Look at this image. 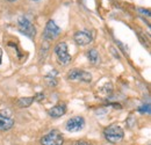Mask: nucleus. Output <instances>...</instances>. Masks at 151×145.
<instances>
[{
    "instance_id": "f257e3e1",
    "label": "nucleus",
    "mask_w": 151,
    "mask_h": 145,
    "mask_svg": "<svg viewBox=\"0 0 151 145\" xmlns=\"http://www.w3.org/2000/svg\"><path fill=\"white\" fill-rule=\"evenodd\" d=\"M104 136L105 138L112 143V144H116L119 142H121L124 137V131L123 129L117 126V124H112L109 127H107L104 130Z\"/></svg>"
},
{
    "instance_id": "f03ea898",
    "label": "nucleus",
    "mask_w": 151,
    "mask_h": 145,
    "mask_svg": "<svg viewBox=\"0 0 151 145\" xmlns=\"http://www.w3.org/2000/svg\"><path fill=\"white\" fill-rule=\"evenodd\" d=\"M55 55L57 57V60L60 65L65 66L71 62V55L69 54L68 50V44L65 42H60L55 47Z\"/></svg>"
},
{
    "instance_id": "7ed1b4c3",
    "label": "nucleus",
    "mask_w": 151,
    "mask_h": 145,
    "mask_svg": "<svg viewBox=\"0 0 151 145\" xmlns=\"http://www.w3.org/2000/svg\"><path fill=\"white\" fill-rule=\"evenodd\" d=\"M18 26H19V30L21 34H23L24 36L29 37V38H34L36 35V29L34 27V24L29 21V19L26 17H21L18 21Z\"/></svg>"
},
{
    "instance_id": "20e7f679",
    "label": "nucleus",
    "mask_w": 151,
    "mask_h": 145,
    "mask_svg": "<svg viewBox=\"0 0 151 145\" xmlns=\"http://www.w3.org/2000/svg\"><path fill=\"white\" fill-rule=\"evenodd\" d=\"M64 137L59 130H52L41 138L42 145H63Z\"/></svg>"
},
{
    "instance_id": "39448f33",
    "label": "nucleus",
    "mask_w": 151,
    "mask_h": 145,
    "mask_svg": "<svg viewBox=\"0 0 151 145\" xmlns=\"http://www.w3.org/2000/svg\"><path fill=\"white\" fill-rule=\"evenodd\" d=\"M60 28L55 23V21L52 20H49L45 24V28H44V33H43V36L47 41H52L57 37L59 36L60 34Z\"/></svg>"
},
{
    "instance_id": "423d86ee",
    "label": "nucleus",
    "mask_w": 151,
    "mask_h": 145,
    "mask_svg": "<svg viewBox=\"0 0 151 145\" xmlns=\"http://www.w3.org/2000/svg\"><path fill=\"white\" fill-rule=\"evenodd\" d=\"M69 80H76V81H84V83H91L92 81V74L90 72H86L84 70L75 69L71 70L68 74Z\"/></svg>"
},
{
    "instance_id": "0eeeda50",
    "label": "nucleus",
    "mask_w": 151,
    "mask_h": 145,
    "mask_svg": "<svg viewBox=\"0 0 151 145\" xmlns=\"http://www.w3.org/2000/svg\"><path fill=\"white\" fill-rule=\"evenodd\" d=\"M85 127V120L84 117L81 116H76L70 118L66 124H65V129L69 131V132H77V131H80L83 128Z\"/></svg>"
},
{
    "instance_id": "6e6552de",
    "label": "nucleus",
    "mask_w": 151,
    "mask_h": 145,
    "mask_svg": "<svg viewBox=\"0 0 151 145\" xmlns=\"http://www.w3.org/2000/svg\"><path fill=\"white\" fill-rule=\"evenodd\" d=\"M75 38L76 43L78 45H87L92 42L93 37H92V34L90 32H86V30H83V32H77L75 34Z\"/></svg>"
},
{
    "instance_id": "1a4fd4ad",
    "label": "nucleus",
    "mask_w": 151,
    "mask_h": 145,
    "mask_svg": "<svg viewBox=\"0 0 151 145\" xmlns=\"http://www.w3.org/2000/svg\"><path fill=\"white\" fill-rule=\"evenodd\" d=\"M65 113H66V105L64 102H60L48 110V115L50 117H55V118L63 116Z\"/></svg>"
},
{
    "instance_id": "9d476101",
    "label": "nucleus",
    "mask_w": 151,
    "mask_h": 145,
    "mask_svg": "<svg viewBox=\"0 0 151 145\" xmlns=\"http://www.w3.org/2000/svg\"><path fill=\"white\" fill-rule=\"evenodd\" d=\"M14 126V120L0 114V131H7Z\"/></svg>"
},
{
    "instance_id": "9b49d317",
    "label": "nucleus",
    "mask_w": 151,
    "mask_h": 145,
    "mask_svg": "<svg viewBox=\"0 0 151 145\" xmlns=\"http://www.w3.org/2000/svg\"><path fill=\"white\" fill-rule=\"evenodd\" d=\"M87 58L92 64H98L99 63V54L95 49H91L87 51Z\"/></svg>"
},
{
    "instance_id": "f8f14e48",
    "label": "nucleus",
    "mask_w": 151,
    "mask_h": 145,
    "mask_svg": "<svg viewBox=\"0 0 151 145\" xmlns=\"http://www.w3.org/2000/svg\"><path fill=\"white\" fill-rule=\"evenodd\" d=\"M56 75H57L56 70H52V72H50L49 74H47L45 79H47V83H48L49 86H56L57 85Z\"/></svg>"
},
{
    "instance_id": "ddd939ff",
    "label": "nucleus",
    "mask_w": 151,
    "mask_h": 145,
    "mask_svg": "<svg viewBox=\"0 0 151 145\" xmlns=\"http://www.w3.org/2000/svg\"><path fill=\"white\" fill-rule=\"evenodd\" d=\"M34 100H35V98H21L18 101V105L20 107H29Z\"/></svg>"
},
{
    "instance_id": "4468645a",
    "label": "nucleus",
    "mask_w": 151,
    "mask_h": 145,
    "mask_svg": "<svg viewBox=\"0 0 151 145\" xmlns=\"http://www.w3.org/2000/svg\"><path fill=\"white\" fill-rule=\"evenodd\" d=\"M138 111H141V113H147V114H150V105L148 103V105H144V106H142L141 108L138 109Z\"/></svg>"
},
{
    "instance_id": "2eb2a0df",
    "label": "nucleus",
    "mask_w": 151,
    "mask_h": 145,
    "mask_svg": "<svg viewBox=\"0 0 151 145\" xmlns=\"http://www.w3.org/2000/svg\"><path fill=\"white\" fill-rule=\"evenodd\" d=\"M71 145H91V143H88L86 141H76Z\"/></svg>"
},
{
    "instance_id": "dca6fc26",
    "label": "nucleus",
    "mask_w": 151,
    "mask_h": 145,
    "mask_svg": "<svg viewBox=\"0 0 151 145\" xmlns=\"http://www.w3.org/2000/svg\"><path fill=\"white\" fill-rule=\"evenodd\" d=\"M138 12L142 14H145L147 17H150V11L149 9H143V8H138Z\"/></svg>"
},
{
    "instance_id": "f3484780",
    "label": "nucleus",
    "mask_w": 151,
    "mask_h": 145,
    "mask_svg": "<svg viewBox=\"0 0 151 145\" xmlns=\"http://www.w3.org/2000/svg\"><path fill=\"white\" fill-rule=\"evenodd\" d=\"M2 55H4L2 49H0V64H1V62H2Z\"/></svg>"
},
{
    "instance_id": "a211bd4d",
    "label": "nucleus",
    "mask_w": 151,
    "mask_h": 145,
    "mask_svg": "<svg viewBox=\"0 0 151 145\" xmlns=\"http://www.w3.org/2000/svg\"><path fill=\"white\" fill-rule=\"evenodd\" d=\"M8 1H11V2H13V1H17V0H8Z\"/></svg>"
},
{
    "instance_id": "6ab92c4d",
    "label": "nucleus",
    "mask_w": 151,
    "mask_h": 145,
    "mask_svg": "<svg viewBox=\"0 0 151 145\" xmlns=\"http://www.w3.org/2000/svg\"><path fill=\"white\" fill-rule=\"evenodd\" d=\"M30 1H38V0H30Z\"/></svg>"
}]
</instances>
